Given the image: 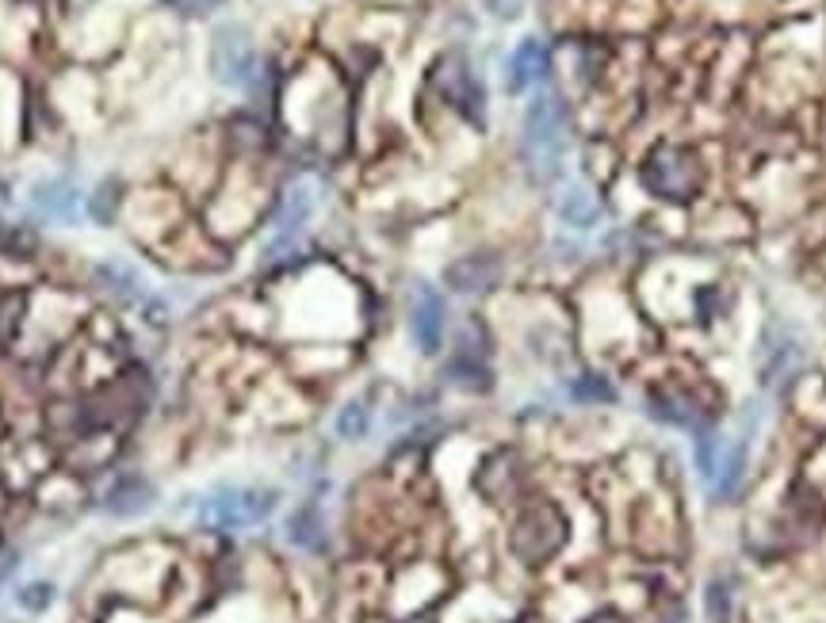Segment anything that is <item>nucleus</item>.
<instances>
[{"label":"nucleus","instance_id":"obj_1","mask_svg":"<svg viewBox=\"0 0 826 623\" xmlns=\"http://www.w3.org/2000/svg\"><path fill=\"white\" fill-rule=\"evenodd\" d=\"M571 150V107L559 92H536L520 123V165L536 188H551L563 176Z\"/></svg>","mask_w":826,"mask_h":623},{"label":"nucleus","instance_id":"obj_2","mask_svg":"<svg viewBox=\"0 0 826 623\" xmlns=\"http://www.w3.org/2000/svg\"><path fill=\"white\" fill-rule=\"evenodd\" d=\"M639 181L662 204H692L704 192L708 169L692 146L658 142L639 165Z\"/></svg>","mask_w":826,"mask_h":623},{"label":"nucleus","instance_id":"obj_3","mask_svg":"<svg viewBox=\"0 0 826 623\" xmlns=\"http://www.w3.org/2000/svg\"><path fill=\"white\" fill-rule=\"evenodd\" d=\"M566 517L555 501H528L517 509L509 524V551L517 563L525 566H543L566 547Z\"/></svg>","mask_w":826,"mask_h":623},{"label":"nucleus","instance_id":"obj_4","mask_svg":"<svg viewBox=\"0 0 826 623\" xmlns=\"http://www.w3.org/2000/svg\"><path fill=\"white\" fill-rule=\"evenodd\" d=\"M207 66L210 77H215L222 89L230 92H256L261 89V54H256V43L241 23H218L210 31L207 43Z\"/></svg>","mask_w":826,"mask_h":623},{"label":"nucleus","instance_id":"obj_5","mask_svg":"<svg viewBox=\"0 0 826 623\" xmlns=\"http://www.w3.org/2000/svg\"><path fill=\"white\" fill-rule=\"evenodd\" d=\"M279 494L264 486H215L199 501V524L215 532H241L256 528L276 512Z\"/></svg>","mask_w":826,"mask_h":623},{"label":"nucleus","instance_id":"obj_6","mask_svg":"<svg viewBox=\"0 0 826 623\" xmlns=\"http://www.w3.org/2000/svg\"><path fill=\"white\" fill-rule=\"evenodd\" d=\"M433 92L459 115L463 123H471L474 130H486V84L479 81L474 66L467 61V54L451 50L444 58H436L433 73H428Z\"/></svg>","mask_w":826,"mask_h":623},{"label":"nucleus","instance_id":"obj_7","mask_svg":"<svg viewBox=\"0 0 826 623\" xmlns=\"http://www.w3.org/2000/svg\"><path fill=\"white\" fill-rule=\"evenodd\" d=\"M406 333L421 356H440L448 341V299L428 279H413L406 291Z\"/></svg>","mask_w":826,"mask_h":623},{"label":"nucleus","instance_id":"obj_8","mask_svg":"<svg viewBox=\"0 0 826 623\" xmlns=\"http://www.w3.org/2000/svg\"><path fill=\"white\" fill-rule=\"evenodd\" d=\"M444 379L451 387L467 394H482L494 387V368H490V337L482 330V322H463L456 333V345H451V356L444 364Z\"/></svg>","mask_w":826,"mask_h":623},{"label":"nucleus","instance_id":"obj_9","mask_svg":"<svg viewBox=\"0 0 826 623\" xmlns=\"http://www.w3.org/2000/svg\"><path fill=\"white\" fill-rule=\"evenodd\" d=\"M646 414L669 428H681V432H700L712 420V406L697 387L681 383V379H662V383L646 387Z\"/></svg>","mask_w":826,"mask_h":623},{"label":"nucleus","instance_id":"obj_10","mask_svg":"<svg viewBox=\"0 0 826 623\" xmlns=\"http://www.w3.org/2000/svg\"><path fill=\"white\" fill-rule=\"evenodd\" d=\"M525 482H528V466L525 459H520V451L513 448L490 451L479 463V471H474V489L494 505L517 501V497L525 494Z\"/></svg>","mask_w":826,"mask_h":623},{"label":"nucleus","instance_id":"obj_11","mask_svg":"<svg viewBox=\"0 0 826 623\" xmlns=\"http://www.w3.org/2000/svg\"><path fill=\"white\" fill-rule=\"evenodd\" d=\"M505 276V261L494 249H474V253H463L444 268V287L451 295H463V299H479V295H490Z\"/></svg>","mask_w":826,"mask_h":623},{"label":"nucleus","instance_id":"obj_12","mask_svg":"<svg viewBox=\"0 0 826 623\" xmlns=\"http://www.w3.org/2000/svg\"><path fill=\"white\" fill-rule=\"evenodd\" d=\"M158 505V486L142 471H119L100 497V509L115 520H135Z\"/></svg>","mask_w":826,"mask_h":623},{"label":"nucleus","instance_id":"obj_13","mask_svg":"<svg viewBox=\"0 0 826 623\" xmlns=\"http://www.w3.org/2000/svg\"><path fill=\"white\" fill-rule=\"evenodd\" d=\"M551 73V50L543 38L528 35L520 38L517 46H513L509 61H505V92H513V96H520V92L536 89L540 81H548Z\"/></svg>","mask_w":826,"mask_h":623},{"label":"nucleus","instance_id":"obj_14","mask_svg":"<svg viewBox=\"0 0 826 623\" xmlns=\"http://www.w3.org/2000/svg\"><path fill=\"white\" fill-rule=\"evenodd\" d=\"M31 207L43 218H50V222L77 226V218L84 210V196L69 176H46V181H38L31 188Z\"/></svg>","mask_w":826,"mask_h":623},{"label":"nucleus","instance_id":"obj_15","mask_svg":"<svg viewBox=\"0 0 826 623\" xmlns=\"http://www.w3.org/2000/svg\"><path fill=\"white\" fill-rule=\"evenodd\" d=\"M92 279H96L100 291H107L115 302H138L142 307V299L150 295V287H146L142 272L135 268V264L127 261H100L92 264Z\"/></svg>","mask_w":826,"mask_h":623},{"label":"nucleus","instance_id":"obj_16","mask_svg":"<svg viewBox=\"0 0 826 623\" xmlns=\"http://www.w3.org/2000/svg\"><path fill=\"white\" fill-rule=\"evenodd\" d=\"M284 535L291 547L307 551V555H325L330 551V528H325V517L318 509V501H307L287 517Z\"/></svg>","mask_w":826,"mask_h":623},{"label":"nucleus","instance_id":"obj_17","mask_svg":"<svg viewBox=\"0 0 826 623\" xmlns=\"http://www.w3.org/2000/svg\"><path fill=\"white\" fill-rule=\"evenodd\" d=\"M310 218H314V188L310 184H291L276 204L272 233H279V238H302Z\"/></svg>","mask_w":826,"mask_h":623},{"label":"nucleus","instance_id":"obj_18","mask_svg":"<svg viewBox=\"0 0 826 623\" xmlns=\"http://www.w3.org/2000/svg\"><path fill=\"white\" fill-rule=\"evenodd\" d=\"M555 215H559V222H563L566 230L586 233V230H597V226H601L605 207H601V199H597L589 188H582V184H571V188L559 192Z\"/></svg>","mask_w":826,"mask_h":623},{"label":"nucleus","instance_id":"obj_19","mask_svg":"<svg viewBox=\"0 0 826 623\" xmlns=\"http://www.w3.org/2000/svg\"><path fill=\"white\" fill-rule=\"evenodd\" d=\"M800 341L792 337L784 325H773V330H766V345H761V383H777V379L784 376V371L796 368L800 360Z\"/></svg>","mask_w":826,"mask_h":623},{"label":"nucleus","instance_id":"obj_20","mask_svg":"<svg viewBox=\"0 0 826 623\" xmlns=\"http://www.w3.org/2000/svg\"><path fill=\"white\" fill-rule=\"evenodd\" d=\"M746 466H750V440H735L723 448V459H720V474H715L712 482V494L715 501H731V497L743 489V478H746Z\"/></svg>","mask_w":826,"mask_h":623},{"label":"nucleus","instance_id":"obj_21","mask_svg":"<svg viewBox=\"0 0 826 623\" xmlns=\"http://www.w3.org/2000/svg\"><path fill=\"white\" fill-rule=\"evenodd\" d=\"M123 207V181L119 176H104L96 188L84 196V215L96 226H115V215Z\"/></svg>","mask_w":826,"mask_h":623},{"label":"nucleus","instance_id":"obj_22","mask_svg":"<svg viewBox=\"0 0 826 623\" xmlns=\"http://www.w3.org/2000/svg\"><path fill=\"white\" fill-rule=\"evenodd\" d=\"M566 394H571L578 406H609V402H617V387H612L609 376H601V371L571 376L566 379Z\"/></svg>","mask_w":826,"mask_h":623},{"label":"nucleus","instance_id":"obj_23","mask_svg":"<svg viewBox=\"0 0 826 623\" xmlns=\"http://www.w3.org/2000/svg\"><path fill=\"white\" fill-rule=\"evenodd\" d=\"M371 420H376L371 402L368 399H353V402H345V406L337 409V417H333V432H337L341 440L356 443V440H364V436L371 432Z\"/></svg>","mask_w":826,"mask_h":623},{"label":"nucleus","instance_id":"obj_24","mask_svg":"<svg viewBox=\"0 0 826 623\" xmlns=\"http://www.w3.org/2000/svg\"><path fill=\"white\" fill-rule=\"evenodd\" d=\"M723 448H727V440H723L715 428H700V432H692V459H697V471L704 482H715V474H720Z\"/></svg>","mask_w":826,"mask_h":623},{"label":"nucleus","instance_id":"obj_25","mask_svg":"<svg viewBox=\"0 0 826 623\" xmlns=\"http://www.w3.org/2000/svg\"><path fill=\"white\" fill-rule=\"evenodd\" d=\"M27 322V295H4L0 299V348H12Z\"/></svg>","mask_w":826,"mask_h":623},{"label":"nucleus","instance_id":"obj_26","mask_svg":"<svg viewBox=\"0 0 826 623\" xmlns=\"http://www.w3.org/2000/svg\"><path fill=\"white\" fill-rule=\"evenodd\" d=\"M35 249H38L35 230L0 222V256H35Z\"/></svg>","mask_w":826,"mask_h":623},{"label":"nucleus","instance_id":"obj_27","mask_svg":"<svg viewBox=\"0 0 826 623\" xmlns=\"http://www.w3.org/2000/svg\"><path fill=\"white\" fill-rule=\"evenodd\" d=\"M54 597H58L54 581H27V586L15 589V604H20L23 612H31V616H38V612L50 609Z\"/></svg>","mask_w":826,"mask_h":623},{"label":"nucleus","instance_id":"obj_28","mask_svg":"<svg viewBox=\"0 0 826 623\" xmlns=\"http://www.w3.org/2000/svg\"><path fill=\"white\" fill-rule=\"evenodd\" d=\"M704 612L712 623H731V589L723 578H712L704 589Z\"/></svg>","mask_w":826,"mask_h":623},{"label":"nucleus","instance_id":"obj_29","mask_svg":"<svg viewBox=\"0 0 826 623\" xmlns=\"http://www.w3.org/2000/svg\"><path fill=\"white\" fill-rule=\"evenodd\" d=\"M486 8H490V12H497V15H513V12H517V0H486Z\"/></svg>","mask_w":826,"mask_h":623},{"label":"nucleus","instance_id":"obj_30","mask_svg":"<svg viewBox=\"0 0 826 623\" xmlns=\"http://www.w3.org/2000/svg\"><path fill=\"white\" fill-rule=\"evenodd\" d=\"M582 623H623L617 612H601V616H589V620H582Z\"/></svg>","mask_w":826,"mask_h":623},{"label":"nucleus","instance_id":"obj_31","mask_svg":"<svg viewBox=\"0 0 826 623\" xmlns=\"http://www.w3.org/2000/svg\"><path fill=\"white\" fill-rule=\"evenodd\" d=\"M662 623H689V616H685V612H677V616H669V620H662Z\"/></svg>","mask_w":826,"mask_h":623},{"label":"nucleus","instance_id":"obj_32","mask_svg":"<svg viewBox=\"0 0 826 623\" xmlns=\"http://www.w3.org/2000/svg\"><path fill=\"white\" fill-rule=\"evenodd\" d=\"M399 623H433L428 616H410V620H399Z\"/></svg>","mask_w":826,"mask_h":623},{"label":"nucleus","instance_id":"obj_33","mask_svg":"<svg viewBox=\"0 0 826 623\" xmlns=\"http://www.w3.org/2000/svg\"><path fill=\"white\" fill-rule=\"evenodd\" d=\"M8 509V494H4V486H0V512Z\"/></svg>","mask_w":826,"mask_h":623},{"label":"nucleus","instance_id":"obj_34","mask_svg":"<svg viewBox=\"0 0 826 623\" xmlns=\"http://www.w3.org/2000/svg\"><path fill=\"white\" fill-rule=\"evenodd\" d=\"M4 199H8V184L0 181V204H4Z\"/></svg>","mask_w":826,"mask_h":623},{"label":"nucleus","instance_id":"obj_35","mask_svg":"<svg viewBox=\"0 0 826 623\" xmlns=\"http://www.w3.org/2000/svg\"><path fill=\"white\" fill-rule=\"evenodd\" d=\"M199 4H207V8H215V4H222V0H199Z\"/></svg>","mask_w":826,"mask_h":623}]
</instances>
